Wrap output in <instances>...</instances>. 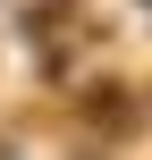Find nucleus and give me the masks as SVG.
Returning <instances> with one entry per match:
<instances>
[{"label":"nucleus","mask_w":152,"mask_h":160,"mask_svg":"<svg viewBox=\"0 0 152 160\" xmlns=\"http://www.w3.org/2000/svg\"><path fill=\"white\" fill-rule=\"evenodd\" d=\"M135 110H127V84L118 76H102V84H85V127H127Z\"/></svg>","instance_id":"f257e3e1"}]
</instances>
